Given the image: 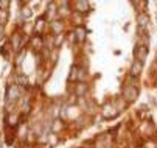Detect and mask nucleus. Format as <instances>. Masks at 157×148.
I'll return each mask as SVG.
<instances>
[{"instance_id": "4", "label": "nucleus", "mask_w": 157, "mask_h": 148, "mask_svg": "<svg viewBox=\"0 0 157 148\" xmlns=\"http://www.w3.org/2000/svg\"><path fill=\"white\" fill-rule=\"evenodd\" d=\"M139 20H140V22H139V24H140V27H145V24H146V16H140V17H139Z\"/></svg>"}, {"instance_id": "5", "label": "nucleus", "mask_w": 157, "mask_h": 148, "mask_svg": "<svg viewBox=\"0 0 157 148\" xmlns=\"http://www.w3.org/2000/svg\"><path fill=\"white\" fill-rule=\"evenodd\" d=\"M146 148H155V143H152V142L149 143V142H148V143H146Z\"/></svg>"}, {"instance_id": "3", "label": "nucleus", "mask_w": 157, "mask_h": 148, "mask_svg": "<svg viewBox=\"0 0 157 148\" xmlns=\"http://www.w3.org/2000/svg\"><path fill=\"white\" fill-rule=\"evenodd\" d=\"M142 67H143V62H140V61H136V62L132 64L131 73H132V75H139V73L142 72Z\"/></svg>"}, {"instance_id": "2", "label": "nucleus", "mask_w": 157, "mask_h": 148, "mask_svg": "<svg viewBox=\"0 0 157 148\" xmlns=\"http://www.w3.org/2000/svg\"><path fill=\"white\" fill-rule=\"evenodd\" d=\"M146 53H148V49H146L145 45H139V47L136 49V56H137V59H139L140 62H143V61H145Z\"/></svg>"}, {"instance_id": "1", "label": "nucleus", "mask_w": 157, "mask_h": 148, "mask_svg": "<svg viewBox=\"0 0 157 148\" xmlns=\"http://www.w3.org/2000/svg\"><path fill=\"white\" fill-rule=\"evenodd\" d=\"M137 94H139L137 89L132 88V86H128V88L123 89V98L126 101H134V100H136V97H137Z\"/></svg>"}]
</instances>
